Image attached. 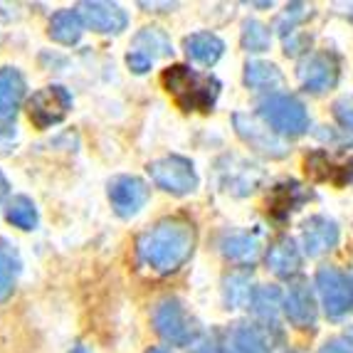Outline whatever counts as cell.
<instances>
[{
	"instance_id": "6da1fadb",
	"label": "cell",
	"mask_w": 353,
	"mask_h": 353,
	"mask_svg": "<svg viewBox=\"0 0 353 353\" xmlns=\"http://www.w3.org/2000/svg\"><path fill=\"white\" fill-rule=\"evenodd\" d=\"M195 228L185 218H163L136 240V257L156 274H173L195 252Z\"/></svg>"
},
{
	"instance_id": "7a4b0ae2",
	"label": "cell",
	"mask_w": 353,
	"mask_h": 353,
	"mask_svg": "<svg viewBox=\"0 0 353 353\" xmlns=\"http://www.w3.org/2000/svg\"><path fill=\"white\" fill-rule=\"evenodd\" d=\"M165 92L176 99L183 112H212L220 97V82L212 74L190 70L188 65H173L163 72Z\"/></svg>"
},
{
	"instance_id": "3957f363",
	"label": "cell",
	"mask_w": 353,
	"mask_h": 353,
	"mask_svg": "<svg viewBox=\"0 0 353 353\" xmlns=\"http://www.w3.org/2000/svg\"><path fill=\"white\" fill-rule=\"evenodd\" d=\"M257 117L270 126L274 134L284 136H301L309 131V112L296 97L284 92H272L262 97L257 104Z\"/></svg>"
},
{
	"instance_id": "277c9868",
	"label": "cell",
	"mask_w": 353,
	"mask_h": 353,
	"mask_svg": "<svg viewBox=\"0 0 353 353\" xmlns=\"http://www.w3.org/2000/svg\"><path fill=\"white\" fill-rule=\"evenodd\" d=\"M153 329L156 334L163 339V341L173 343V346H190V343L198 341L201 336V326L185 312L181 299L176 296H165L156 304L151 314Z\"/></svg>"
},
{
	"instance_id": "5b68a950",
	"label": "cell",
	"mask_w": 353,
	"mask_h": 353,
	"mask_svg": "<svg viewBox=\"0 0 353 353\" xmlns=\"http://www.w3.org/2000/svg\"><path fill=\"white\" fill-rule=\"evenodd\" d=\"M316 292L329 319H343L353 312V272L334 265L319 267Z\"/></svg>"
},
{
	"instance_id": "8992f818",
	"label": "cell",
	"mask_w": 353,
	"mask_h": 353,
	"mask_svg": "<svg viewBox=\"0 0 353 353\" xmlns=\"http://www.w3.org/2000/svg\"><path fill=\"white\" fill-rule=\"evenodd\" d=\"M148 176L161 190L171 195H190L198 188V173L195 165L183 156H163L148 163Z\"/></svg>"
},
{
	"instance_id": "52a82bcc",
	"label": "cell",
	"mask_w": 353,
	"mask_h": 353,
	"mask_svg": "<svg viewBox=\"0 0 353 353\" xmlns=\"http://www.w3.org/2000/svg\"><path fill=\"white\" fill-rule=\"evenodd\" d=\"M72 109V94L62 84H48V87L37 89L35 94L28 99V117L32 126L40 131L52 129Z\"/></svg>"
},
{
	"instance_id": "ba28073f",
	"label": "cell",
	"mask_w": 353,
	"mask_h": 353,
	"mask_svg": "<svg viewBox=\"0 0 353 353\" xmlns=\"http://www.w3.org/2000/svg\"><path fill=\"white\" fill-rule=\"evenodd\" d=\"M296 77H299V84L304 92L319 97L334 89L339 84V77H341V59L336 57L334 52L324 50V52H312L306 54L304 59L296 67Z\"/></svg>"
},
{
	"instance_id": "9c48e42d",
	"label": "cell",
	"mask_w": 353,
	"mask_h": 353,
	"mask_svg": "<svg viewBox=\"0 0 353 353\" xmlns=\"http://www.w3.org/2000/svg\"><path fill=\"white\" fill-rule=\"evenodd\" d=\"M232 124H235V131L242 141L248 143L252 151L267 156V159H284L289 153L287 141L279 134H274L259 117H250V114L237 112L232 117Z\"/></svg>"
},
{
	"instance_id": "30bf717a",
	"label": "cell",
	"mask_w": 353,
	"mask_h": 353,
	"mask_svg": "<svg viewBox=\"0 0 353 353\" xmlns=\"http://www.w3.org/2000/svg\"><path fill=\"white\" fill-rule=\"evenodd\" d=\"M106 198H109L119 218L129 220L146 208L148 198H151V188L139 176H114L106 185Z\"/></svg>"
},
{
	"instance_id": "8fae6325",
	"label": "cell",
	"mask_w": 353,
	"mask_h": 353,
	"mask_svg": "<svg viewBox=\"0 0 353 353\" xmlns=\"http://www.w3.org/2000/svg\"><path fill=\"white\" fill-rule=\"evenodd\" d=\"M306 173L314 181L334 183V185H346L353 181V156L348 153H334L329 148H316L306 156Z\"/></svg>"
},
{
	"instance_id": "7c38bea8",
	"label": "cell",
	"mask_w": 353,
	"mask_h": 353,
	"mask_svg": "<svg viewBox=\"0 0 353 353\" xmlns=\"http://www.w3.org/2000/svg\"><path fill=\"white\" fill-rule=\"evenodd\" d=\"M82 12L84 25L89 30H94L99 35H119L124 32L129 25V15L124 12V8L117 3H104V0H87L77 8Z\"/></svg>"
},
{
	"instance_id": "4fadbf2b",
	"label": "cell",
	"mask_w": 353,
	"mask_h": 353,
	"mask_svg": "<svg viewBox=\"0 0 353 353\" xmlns=\"http://www.w3.org/2000/svg\"><path fill=\"white\" fill-rule=\"evenodd\" d=\"M339 240H341V230L326 215H312L301 225V248L309 257H321L336 250Z\"/></svg>"
},
{
	"instance_id": "5bb4252c",
	"label": "cell",
	"mask_w": 353,
	"mask_h": 353,
	"mask_svg": "<svg viewBox=\"0 0 353 353\" xmlns=\"http://www.w3.org/2000/svg\"><path fill=\"white\" fill-rule=\"evenodd\" d=\"M284 316L289 319V324L296 329H314L316 326V296H314L312 287L306 282H294L284 294Z\"/></svg>"
},
{
	"instance_id": "9a60e30c",
	"label": "cell",
	"mask_w": 353,
	"mask_h": 353,
	"mask_svg": "<svg viewBox=\"0 0 353 353\" xmlns=\"http://www.w3.org/2000/svg\"><path fill=\"white\" fill-rule=\"evenodd\" d=\"M270 329H274V326L240 321V324H232L228 329L225 343H228L230 353H270L272 351Z\"/></svg>"
},
{
	"instance_id": "2e32d148",
	"label": "cell",
	"mask_w": 353,
	"mask_h": 353,
	"mask_svg": "<svg viewBox=\"0 0 353 353\" xmlns=\"http://www.w3.org/2000/svg\"><path fill=\"white\" fill-rule=\"evenodd\" d=\"M267 270L279 279H292L301 272V250L289 235H279L267 250Z\"/></svg>"
},
{
	"instance_id": "e0dca14e",
	"label": "cell",
	"mask_w": 353,
	"mask_h": 353,
	"mask_svg": "<svg viewBox=\"0 0 353 353\" xmlns=\"http://www.w3.org/2000/svg\"><path fill=\"white\" fill-rule=\"evenodd\" d=\"M228 168H220V176H223V188L228 193L237 195H250L262 181V168L257 163H250V161H242L237 156H228Z\"/></svg>"
},
{
	"instance_id": "ac0fdd59",
	"label": "cell",
	"mask_w": 353,
	"mask_h": 353,
	"mask_svg": "<svg viewBox=\"0 0 353 353\" xmlns=\"http://www.w3.org/2000/svg\"><path fill=\"white\" fill-rule=\"evenodd\" d=\"M25 77L18 67L0 70V121H12L25 99Z\"/></svg>"
},
{
	"instance_id": "d6986e66",
	"label": "cell",
	"mask_w": 353,
	"mask_h": 353,
	"mask_svg": "<svg viewBox=\"0 0 353 353\" xmlns=\"http://www.w3.org/2000/svg\"><path fill=\"white\" fill-rule=\"evenodd\" d=\"M309 198H312V190H306L301 183L284 181V183H277V185L272 188V198L267 201V205H270V212L274 215V218L284 220L294 210H299Z\"/></svg>"
},
{
	"instance_id": "ffe728a7",
	"label": "cell",
	"mask_w": 353,
	"mask_h": 353,
	"mask_svg": "<svg viewBox=\"0 0 353 353\" xmlns=\"http://www.w3.org/2000/svg\"><path fill=\"white\" fill-rule=\"evenodd\" d=\"M84 32V18L82 12L74 10V8H62L50 18V28L48 35L52 37L54 42L65 45V48H72L77 42L82 40Z\"/></svg>"
},
{
	"instance_id": "44dd1931",
	"label": "cell",
	"mask_w": 353,
	"mask_h": 353,
	"mask_svg": "<svg viewBox=\"0 0 353 353\" xmlns=\"http://www.w3.org/2000/svg\"><path fill=\"white\" fill-rule=\"evenodd\" d=\"M183 48L193 62L203 67H212L218 65V59L225 54V42L212 32H193L183 40Z\"/></svg>"
},
{
	"instance_id": "7402d4cb",
	"label": "cell",
	"mask_w": 353,
	"mask_h": 353,
	"mask_svg": "<svg viewBox=\"0 0 353 353\" xmlns=\"http://www.w3.org/2000/svg\"><path fill=\"white\" fill-rule=\"evenodd\" d=\"M220 252L235 265H252L259 254V240L250 232H225L220 240Z\"/></svg>"
},
{
	"instance_id": "603a6c76",
	"label": "cell",
	"mask_w": 353,
	"mask_h": 353,
	"mask_svg": "<svg viewBox=\"0 0 353 353\" xmlns=\"http://www.w3.org/2000/svg\"><path fill=\"white\" fill-rule=\"evenodd\" d=\"M223 284L228 309H250L252 306L257 287H252V277H250L248 272H232L230 277H225Z\"/></svg>"
},
{
	"instance_id": "cb8c5ba5",
	"label": "cell",
	"mask_w": 353,
	"mask_h": 353,
	"mask_svg": "<svg viewBox=\"0 0 353 353\" xmlns=\"http://www.w3.org/2000/svg\"><path fill=\"white\" fill-rule=\"evenodd\" d=\"M245 84L250 89H257V92H270L272 89H277L279 84L284 82V74L279 72L277 65H272V62H262V59H252L245 65V74H242Z\"/></svg>"
},
{
	"instance_id": "d4e9b609",
	"label": "cell",
	"mask_w": 353,
	"mask_h": 353,
	"mask_svg": "<svg viewBox=\"0 0 353 353\" xmlns=\"http://www.w3.org/2000/svg\"><path fill=\"white\" fill-rule=\"evenodd\" d=\"M284 306V296L274 284H267V287H257L252 299V309L254 316L262 321L265 326H277V314Z\"/></svg>"
},
{
	"instance_id": "484cf974",
	"label": "cell",
	"mask_w": 353,
	"mask_h": 353,
	"mask_svg": "<svg viewBox=\"0 0 353 353\" xmlns=\"http://www.w3.org/2000/svg\"><path fill=\"white\" fill-rule=\"evenodd\" d=\"M20 267H23V262H20V254L15 250V245H10L8 240L0 237V301H6L12 294L15 282H18Z\"/></svg>"
},
{
	"instance_id": "4316f807",
	"label": "cell",
	"mask_w": 353,
	"mask_h": 353,
	"mask_svg": "<svg viewBox=\"0 0 353 353\" xmlns=\"http://www.w3.org/2000/svg\"><path fill=\"white\" fill-rule=\"evenodd\" d=\"M134 50L136 52H143L146 57L156 59V57H168V54H173V45H171V37H168V32L161 28H156V25H151V28H143L139 35L134 37Z\"/></svg>"
},
{
	"instance_id": "83f0119b",
	"label": "cell",
	"mask_w": 353,
	"mask_h": 353,
	"mask_svg": "<svg viewBox=\"0 0 353 353\" xmlns=\"http://www.w3.org/2000/svg\"><path fill=\"white\" fill-rule=\"evenodd\" d=\"M6 220L10 225L20 230H35L40 225V212L32 198L28 195H12L10 201L6 203Z\"/></svg>"
},
{
	"instance_id": "f1b7e54d",
	"label": "cell",
	"mask_w": 353,
	"mask_h": 353,
	"mask_svg": "<svg viewBox=\"0 0 353 353\" xmlns=\"http://www.w3.org/2000/svg\"><path fill=\"white\" fill-rule=\"evenodd\" d=\"M240 42H242V50L245 52H267L270 50V42H272V30L267 28L262 20H245L242 23V32H240Z\"/></svg>"
},
{
	"instance_id": "f546056e",
	"label": "cell",
	"mask_w": 353,
	"mask_h": 353,
	"mask_svg": "<svg viewBox=\"0 0 353 353\" xmlns=\"http://www.w3.org/2000/svg\"><path fill=\"white\" fill-rule=\"evenodd\" d=\"M312 15H314V8L306 6V3H292V6H287L277 20V28H279V32H282V37L296 32L299 25H304Z\"/></svg>"
},
{
	"instance_id": "4dcf8cb0",
	"label": "cell",
	"mask_w": 353,
	"mask_h": 353,
	"mask_svg": "<svg viewBox=\"0 0 353 353\" xmlns=\"http://www.w3.org/2000/svg\"><path fill=\"white\" fill-rule=\"evenodd\" d=\"M331 112H334V119L341 124V129L346 134H353V94H343L334 101L331 106Z\"/></svg>"
},
{
	"instance_id": "1f68e13d",
	"label": "cell",
	"mask_w": 353,
	"mask_h": 353,
	"mask_svg": "<svg viewBox=\"0 0 353 353\" xmlns=\"http://www.w3.org/2000/svg\"><path fill=\"white\" fill-rule=\"evenodd\" d=\"M284 40V54L287 57H299V54H309V45H312V35L309 32H292V35L282 37Z\"/></svg>"
},
{
	"instance_id": "d6a6232c",
	"label": "cell",
	"mask_w": 353,
	"mask_h": 353,
	"mask_svg": "<svg viewBox=\"0 0 353 353\" xmlns=\"http://www.w3.org/2000/svg\"><path fill=\"white\" fill-rule=\"evenodd\" d=\"M153 59L146 57L143 52H136V50H131L129 54H126V67H129L134 74H146L148 70H151Z\"/></svg>"
},
{
	"instance_id": "836d02e7",
	"label": "cell",
	"mask_w": 353,
	"mask_h": 353,
	"mask_svg": "<svg viewBox=\"0 0 353 353\" xmlns=\"http://www.w3.org/2000/svg\"><path fill=\"white\" fill-rule=\"evenodd\" d=\"M319 353H353V343L348 341L346 336H334L319 348Z\"/></svg>"
},
{
	"instance_id": "e575fe53",
	"label": "cell",
	"mask_w": 353,
	"mask_h": 353,
	"mask_svg": "<svg viewBox=\"0 0 353 353\" xmlns=\"http://www.w3.org/2000/svg\"><path fill=\"white\" fill-rule=\"evenodd\" d=\"M193 353H230V348H228V343H225V339L223 341H220V339H210V341L201 343Z\"/></svg>"
},
{
	"instance_id": "d590c367",
	"label": "cell",
	"mask_w": 353,
	"mask_h": 353,
	"mask_svg": "<svg viewBox=\"0 0 353 353\" xmlns=\"http://www.w3.org/2000/svg\"><path fill=\"white\" fill-rule=\"evenodd\" d=\"M8 190H10V183H8V178L3 176V171H0V205L6 203L8 198Z\"/></svg>"
},
{
	"instance_id": "8d00e7d4",
	"label": "cell",
	"mask_w": 353,
	"mask_h": 353,
	"mask_svg": "<svg viewBox=\"0 0 353 353\" xmlns=\"http://www.w3.org/2000/svg\"><path fill=\"white\" fill-rule=\"evenodd\" d=\"M141 8H165V10H171L176 8V3H139ZM156 12H163V10H156Z\"/></svg>"
},
{
	"instance_id": "74e56055",
	"label": "cell",
	"mask_w": 353,
	"mask_h": 353,
	"mask_svg": "<svg viewBox=\"0 0 353 353\" xmlns=\"http://www.w3.org/2000/svg\"><path fill=\"white\" fill-rule=\"evenodd\" d=\"M146 353H173L171 348H165V346H151Z\"/></svg>"
},
{
	"instance_id": "f35d334b",
	"label": "cell",
	"mask_w": 353,
	"mask_h": 353,
	"mask_svg": "<svg viewBox=\"0 0 353 353\" xmlns=\"http://www.w3.org/2000/svg\"><path fill=\"white\" fill-rule=\"evenodd\" d=\"M346 339H348V341H351V343H353V326H351V329H348V331H346Z\"/></svg>"
},
{
	"instance_id": "ab89813d",
	"label": "cell",
	"mask_w": 353,
	"mask_h": 353,
	"mask_svg": "<svg viewBox=\"0 0 353 353\" xmlns=\"http://www.w3.org/2000/svg\"><path fill=\"white\" fill-rule=\"evenodd\" d=\"M287 353H296V351H287Z\"/></svg>"
}]
</instances>
